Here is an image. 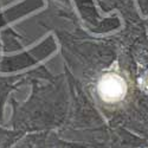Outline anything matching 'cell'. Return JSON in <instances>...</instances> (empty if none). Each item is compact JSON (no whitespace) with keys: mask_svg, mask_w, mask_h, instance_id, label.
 I'll return each mask as SVG.
<instances>
[{"mask_svg":"<svg viewBox=\"0 0 148 148\" xmlns=\"http://www.w3.org/2000/svg\"><path fill=\"white\" fill-rule=\"evenodd\" d=\"M98 94L104 102L113 103L121 101L127 92L126 82L116 73H107L98 82Z\"/></svg>","mask_w":148,"mask_h":148,"instance_id":"1","label":"cell"}]
</instances>
